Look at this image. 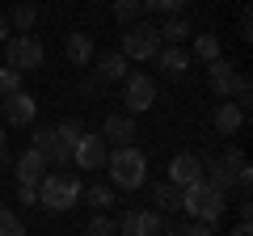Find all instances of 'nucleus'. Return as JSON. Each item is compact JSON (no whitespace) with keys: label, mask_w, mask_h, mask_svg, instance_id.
<instances>
[{"label":"nucleus","mask_w":253,"mask_h":236,"mask_svg":"<svg viewBox=\"0 0 253 236\" xmlns=\"http://www.w3.org/2000/svg\"><path fill=\"white\" fill-rule=\"evenodd\" d=\"M156 51H161V34H156L152 21H126V30H123V55L126 59L148 64V59H156Z\"/></svg>","instance_id":"obj_5"},{"label":"nucleus","mask_w":253,"mask_h":236,"mask_svg":"<svg viewBox=\"0 0 253 236\" xmlns=\"http://www.w3.org/2000/svg\"><path fill=\"white\" fill-rule=\"evenodd\" d=\"M106 156H110L106 139L93 135V131H81V139H76V148H72L76 169H106Z\"/></svg>","instance_id":"obj_9"},{"label":"nucleus","mask_w":253,"mask_h":236,"mask_svg":"<svg viewBox=\"0 0 253 236\" xmlns=\"http://www.w3.org/2000/svg\"><path fill=\"white\" fill-rule=\"evenodd\" d=\"M135 135H139V131H135V114H126V110H123V114H110L106 122H101V139H106L110 148L135 144Z\"/></svg>","instance_id":"obj_11"},{"label":"nucleus","mask_w":253,"mask_h":236,"mask_svg":"<svg viewBox=\"0 0 253 236\" xmlns=\"http://www.w3.org/2000/svg\"><path fill=\"white\" fill-rule=\"evenodd\" d=\"M236 215H241V219H249V215H253V202H249V194H241V202H236Z\"/></svg>","instance_id":"obj_33"},{"label":"nucleus","mask_w":253,"mask_h":236,"mask_svg":"<svg viewBox=\"0 0 253 236\" xmlns=\"http://www.w3.org/2000/svg\"><path fill=\"white\" fill-rule=\"evenodd\" d=\"M156 64H161L165 76H181L190 68V51L186 46H161V51H156Z\"/></svg>","instance_id":"obj_18"},{"label":"nucleus","mask_w":253,"mask_h":236,"mask_svg":"<svg viewBox=\"0 0 253 236\" xmlns=\"http://www.w3.org/2000/svg\"><path fill=\"white\" fill-rule=\"evenodd\" d=\"M228 236H253V228H249V219H241V224H236V228H232V232H228Z\"/></svg>","instance_id":"obj_35"},{"label":"nucleus","mask_w":253,"mask_h":236,"mask_svg":"<svg viewBox=\"0 0 253 236\" xmlns=\"http://www.w3.org/2000/svg\"><path fill=\"white\" fill-rule=\"evenodd\" d=\"M13 34V26H9V17H4V13H0V42H4V38Z\"/></svg>","instance_id":"obj_37"},{"label":"nucleus","mask_w":253,"mask_h":236,"mask_svg":"<svg viewBox=\"0 0 253 236\" xmlns=\"http://www.w3.org/2000/svg\"><path fill=\"white\" fill-rule=\"evenodd\" d=\"M13 173H17V186H38L46 177V160L34 152V148H26V152L17 156V169Z\"/></svg>","instance_id":"obj_14"},{"label":"nucleus","mask_w":253,"mask_h":236,"mask_svg":"<svg viewBox=\"0 0 253 236\" xmlns=\"http://www.w3.org/2000/svg\"><path fill=\"white\" fill-rule=\"evenodd\" d=\"M156 34H161L165 46H186V38H190V21H186V17H169V21H161V26H156Z\"/></svg>","instance_id":"obj_19"},{"label":"nucleus","mask_w":253,"mask_h":236,"mask_svg":"<svg viewBox=\"0 0 253 236\" xmlns=\"http://www.w3.org/2000/svg\"><path fill=\"white\" fill-rule=\"evenodd\" d=\"M42 59H46V51L34 34H9L4 38V68H17L26 76L34 68H42Z\"/></svg>","instance_id":"obj_4"},{"label":"nucleus","mask_w":253,"mask_h":236,"mask_svg":"<svg viewBox=\"0 0 253 236\" xmlns=\"http://www.w3.org/2000/svg\"><path fill=\"white\" fill-rule=\"evenodd\" d=\"M165 236H215L211 224H199V219H190L186 228H165Z\"/></svg>","instance_id":"obj_27"},{"label":"nucleus","mask_w":253,"mask_h":236,"mask_svg":"<svg viewBox=\"0 0 253 236\" xmlns=\"http://www.w3.org/2000/svg\"><path fill=\"white\" fill-rule=\"evenodd\" d=\"M63 55H68L76 68H89V64H93V34H84V30L68 34V42H63Z\"/></svg>","instance_id":"obj_16"},{"label":"nucleus","mask_w":253,"mask_h":236,"mask_svg":"<svg viewBox=\"0 0 253 236\" xmlns=\"http://www.w3.org/2000/svg\"><path fill=\"white\" fill-rule=\"evenodd\" d=\"M0 110H4V118H9V127H34V118H38V101L30 97L26 89L9 93V97L0 101Z\"/></svg>","instance_id":"obj_10"},{"label":"nucleus","mask_w":253,"mask_h":236,"mask_svg":"<svg viewBox=\"0 0 253 236\" xmlns=\"http://www.w3.org/2000/svg\"><path fill=\"white\" fill-rule=\"evenodd\" d=\"M0 101H4V97H0Z\"/></svg>","instance_id":"obj_38"},{"label":"nucleus","mask_w":253,"mask_h":236,"mask_svg":"<svg viewBox=\"0 0 253 236\" xmlns=\"http://www.w3.org/2000/svg\"><path fill=\"white\" fill-rule=\"evenodd\" d=\"M30 148L46 160V169H63V164L72 160V148L59 139V131H55V127H34V144H30Z\"/></svg>","instance_id":"obj_7"},{"label":"nucleus","mask_w":253,"mask_h":236,"mask_svg":"<svg viewBox=\"0 0 253 236\" xmlns=\"http://www.w3.org/2000/svg\"><path fill=\"white\" fill-rule=\"evenodd\" d=\"M156 101V80L148 72H126L123 76V106L126 114H144V110H152Z\"/></svg>","instance_id":"obj_6"},{"label":"nucleus","mask_w":253,"mask_h":236,"mask_svg":"<svg viewBox=\"0 0 253 236\" xmlns=\"http://www.w3.org/2000/svg\"><path fill=\"white\" fill-rule=\"evenodd\" d=\"M0 236H26V224H21L13 211H4V207H0Z\"/></svg>","instance_id":"obj_26"},{"label":"nucleus","mask_w":253,"mask_h":236,"mask_svg":"<svg viewBox=\"0 0 253 236\" xmlns=\"http://www.w3.org/2000/svg\"><path fill=\"white\" fill-rule=\"evenodd\" d=\"M89 202L93 211H110L114 207V186H89Z\"/></svg>","instance_id":"obj_25"},{"label":"nucleus","mask_w":253,"mask_h":236,"mask_svg":"<svg viewBox=\"0 0 253 236\" xmlns=\"http://www.w3.org/2000/svg\"><path fill=\"white\" fill-rule=\"evenodd\" d=\"M55 131H59V139H63L68 148H76V139H81V122H59Z\"/></svg>","instance_id":"obj_31"},{"label":"nucleus","mask_w":253,"mask_h":236,"mask_svg":"<svg viewBox=\"0 0 253 236\" xmlns=\"http://www.w3.org/2000/svg\"><path fill=\"white\" fill-rule=\"evenodd\" d=\"M181 4L186 0H144V13H169V17H177Z\"/></svg>","instance_id":"obj_30"},{"label":"nucleus","mask_w":253,"mask_h":236,"mask_svg":"<svg viewBox=\"0 0 253 236\" xmlns=\"http://www.w3.org/2000/svg\"><path fill=\"white\" fill-rule=\"evenodd\" d=\"M106 169H110L114 190H139V186H144V177H148V156L139 152L135 144H123V148H110Z\"/></svg>","instance_id":"obj_2"},{"label":"nucleus","mask_w":253,"mask_h":236,"mask_svg":"<svg viewBox=\"0 0 253 236\" xmlns=\"http://www.w3.org/2000/svg\"><path fill=\"white\" fill-rule=\"evenodd\" d=\"M114 17L123 21V26L126 21H139L144 17V0H114Z\"/></svg>","instance_id":"obj_24"},{"label":"nucleus","mask_w":253,"mask_h":236,"mask_svg":"<svg viewBox=\"0 0 253 236\" xmlns=\"http://www.w3.org/2000/svg\"><path fill=\"white\" fill-rule=\"evenodd\" d=\"M203 177V156H194V152H177L169 160V182L173 186H194Z\"/></svg>","instance_id":"obj_12"},{"label":"nucleus","mask_w":253,"mask_h":236,"mask_svg":"<svg viewBox=\"0 0 253 236\" xmlns=\"http://www.w3.org/2000/svg\"><path fill=\"white\" fill-rule=\"evenodd\" d=\"M34 21H38V4H34V0H21L17 9L9 13V26L17 30V34H30V30H34Z\"/></svg>","instance_id":"obj_21"},{"label":"nucleus","mask_w":253,"mask_h":236,"mask_svg":"<svg viewBox=\"0 0 253 236\" xmlns=\"http://www.w3.org/2000/svg\"><path fill=\"white\" fill-rule=\"evenodd\" d=\"M232 80H236V68L228 64L224 55H219L215 64H207V84H211L215 97H228V93H232Z\"/></svg>","instance_id":"obj_15"},{"label":"nucleus","mask_w":253,"mask_h":236,"mask_svg":"<svg viewBox=\"0 0 253 236\" xmlns=\"http://www.w3.org/2000/svg\"><path fill=\"white\" fill-rule=\"evenodd\" d=\"M17 89H21V72L17 68H0V97H9Z\"/></svg>","instance_id":"obj_28"},{"label":"nucleus","mask_w":253,"mask_h":236,"mask_svg":"<svg viewBox=\"0 0 253 236\" xmlns=\"http://www.w3.org/2000/svg\"><path fill=\"white\" fill-rule=\"evenodd\" d=\"M194 59L215 64V59H219V38L215 34H194Z\"/></svg>","instance_id":"obj_22"},{"label":"nucleus","mask_w":253,"mask_h":236,"mask_svg":"<svg viewBox=\"0 0 253 236\" xmlns=\"http://www.w3.org/2000/svg\"><path fill=\"white\" fill-rule=\"evenodd\" d=\"M123 76H126V55H123V51H106V55H97V64H93V80H97V84L123 80Z\"/></svg>","instance_id":"obj_13"},{"label":"nucleus","mask_w":253,"mask_h":236,"mask_svg":"<svg viewBox=\"0 0 253 236\" xmlns=\"http://www.w3.org/2000/svg\"><path fill=\"white\" fill-rule=\"evenodd\" d=\"M81 194H84V186L76 173H46L38 182V202L51 211H72L81 202Z\"/></svg>","instance_id":"obj_3"},{"label":"nucleus","mask_w":253,"mask_h":236,"mask_svg":"<svg viewBox=\"0 0 253 236\" xmlns=\"http://www.w3.org/2000/svg\"><path fill=\"white\" fill-rule=\"evenodd\" d=\"M228 101H236L241 110H249V101H253V84H249V76H245V72H236V80H232V93H228Z\"/></svg>","instance_id":"obj_23"},{"label":"nucleus","mask_w":253,"mask_h":236,"mask_svg":"<svg viewBox=\"0 0 253 236\" xmlns=\"http://www.w3.org/2000/svg\"><path fill=\"white\" fill-rule=\"evenodd\" d=\"M165 228H169L165 215L161 211H148V207H135L118 219V232L123 236H165Z\"/></svg>","instance_id":"obj_8"},{"label":"nucleus","mask_w":253,"mask_h":236,"mask_svg":"<svg viewBox=\"0 0 253 236\" xmlns=\"http://www.w3.org/2000/svg\"><path fill=\"white\" fill-rule=\"evenodd\" d=\"M114 232H118V224L110 215H101V211L89 219V236H114Z\"/></svg>","instance_id":"obj_29"},{"label":"nucleus","mask_w":253,"mask_h":236,"mask_svg":"<svg viewBox=\"0 0 253 236\" xmlns=\"http://www.w3.org/2000/svg\"><path fill=\"white\" fill-rule=\"evenodd\" d=\"M228 207V190H219L215 182L199 177L194 186H181V211L190 219H199V224H215Z\"/></svg>","instance_id":"obj_1"},{"label":"nucleus","mask_w":253,"mask_h":236,"mask_svg":"<svg viewBox=\"0 0 253 236\" xmlns=\"http://www.w3.org/2000/svg\"><path fill=\"white\" fill-rule=\"evenodd\" d=\"M241 127H245V110L236 106V101L224 97V101L215 106V131H219V135H236Z\"/></svg>","instance_id":"obj_17"},{"label":"nucleus","mask_w":253,"mask_h":236,"mask_svg":"<svg viewBox=\"0 0 253 236\" xmlns=\"http://www.w3.org/2000/svg\"><path fill=\"white\" fill-rule=\"evenodd\" d=\"M152 202H156V211H161V215H169V211H181V186H173V182L156 186V190H152Z\"/></svg>","instance_id":"obj_20"},{"label":"nucleus","mask_w":253,"mask_h":236,"mask_svg":"<svg viewBox=\"0 0 253 236\" xmlns=\"http://www.w3.org/2000/svg\"><path fill=\"white\" fill-rule=\"evenodd\" d=\"M9 160V135H4V127H0V164Z\"/></svg>","instance_id":"obj_36"},{"label":"nucleus","mask_w":253,"mask_h":236,"mask_svg":"<svg viewBox=\"0 0 253 236\" xmlns=\"http://www.w3.org/2000/svg\"><path fill=\"white\" fill-rule=\"evenodd\" d=\"M17 202L34 207V202H38V186H17Z\"/></svg>","instance_id":"obj_32"},{"label":"nucleus","mask_w":253,"mask_h":236,"mask_svg":"<svg viewBox=\"0 0 253 236\" xmlns=\"http://www.w3.org/2000/svg\"><path fill=\"white\" fill-rule=\"evenodd\" d=\"M241 38H253V17L249 13H241Z\"/></svg>","instance_id":"obj_34"}]
</instances>
